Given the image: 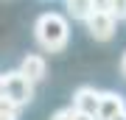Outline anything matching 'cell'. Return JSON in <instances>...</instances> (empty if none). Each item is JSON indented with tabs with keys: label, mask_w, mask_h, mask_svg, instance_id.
<instances>
[{
	"label": "cell",
	"mask_w": 126,
	"mask_h": 120,
	"mask_svg": "<svg viewBox=\"0 0 126 120\" xmlns=\"http://www.w3.org/2000/svg\"><path fill=\"white\" fill-rule=\"evenodd\" d=\"M115 120H126V112H121V115H118V117H115Z\"/></svg>",
	"instance_id": "5bb4252c"
},
{
	"label": "cell",
	"mask_w": 126,
	"mask_h": 120,
	"mask_svg": "<svg viewBox=\"0 0 126 120\" xmlns=\"http://www.w3.org/2000/svg\"><path fill=\"white\" fill-rule=\"evenodd\" d=\"M84 22H87L90 36L98 39V42H109V39L115 36V28H118V20H115L109 11H93Z\"/></svg>",
	"instance_id": "3957f363"
},
{
	"label": "cell",
	"mask_w": 126,
	"mask_h": 120,
	"mask_svg": "<svg viewBox=\"0 0 126 120\" xmlns=\"http://www.w3.org/2000/svg\"><path fill=\"white\" fill-rule=\"evenodd\" d=\"M70 120H95V115H87V112H79L70 106Z\"/></svg>",
	"instance_id": "30bf717a"
},
{
	"label": "cell",
	"mask_w": 126,
	"mask_h": 120,
	"mask_svg": "<svg viewBox=\"0 0 126 120\" xmlns=\"http://www.w3.org/2000/svg\"><path fill=\"white\" fill-rule=\"evenodd\" d=\"M93 9L95 11H107L109 9V0H93Z\"/></svg>",
	"instance_id": "7c38bea8"
},
{
	"label": "cell",
	"mask_w": 126,
	"mask_h": 120,
	"mask_svg": "<svg viewBox=\"0 0 126 120\" xmlns=\"http://www.w3.org/2000/svg\"><path fill=\"white\" fill-rule=\"evenodd\" d=\"M20 73L31 81V84H39L42 78L48 76V62H45V56H39V53H28L23 62H20Z\"/></svg>",
	"instance_id": "5b68a950"
},
{
	"label": "cell",
	"mask_w": 126,
	"mask_h": 120,
	"mask_svg": "<svg viewBox=\"0 0 126 120\" xmlns=\"http://www.w3.org/2000/svg\"><path fill=\"white\" fill-rule=\"evenodd\" d=\"M31 98H34V84L20 70L0 73V101H6L9 106L20 109L25 103H31Z\"/></svg>",
	"instance_id": "7a4b0ae2"
},
{
	"label": "cell",
	"mask_w": 126,
	"mask_h": 120,
	"mask_svg": "<svg viewBox=\"0 0 126 120\" xmlns=\"http://www.w3.org/2000/svg\"><path fill=\"white\" fill-rule=\"evenodd\" d=\"M121 76L126 78V53H123V59H121Z\"/></svg>",
	"instance_id": "4fadbf2b"
},
{
	"label": "cell",
	"mask_w": 126,
	"mask_h": 120,
	"mask_svg": "<svg viewBox=\"0 0 126 120\" xmlns=\"http://www.w3.org/2000/svg\"><path fill=\"white\" fill-rule=\"evenodd\" d=\"M109 14L115 20H126V0H109Z\"/></svg>",
	"instance_id": "ba28073f"
},
{
	"label": "cell",
	"mask_w": 126,
	"mask_h": 120,
	"mask_svg": "<svg viewBox=\"0 0 126 120\" xmlns=\"http://www.w3.org/2000/svg\"><path fill=\"white\" fill-rule=\"evenodd\" d=\"M121 112H126V103L118 92H101L98 109H95V120H115Z\"/></svg>",
	"instance_id": "277c9868"
},
{
	"label": "cell",
	"mask_w": 126,
	"mask_h": 120,
	"mask_svg": "<svg viewBox=\"0 0 126 120\" xmlns=\"http://www.w3.org/2000/svg\"><path fill=\"white\" fill-rule=\"evenodd\" d=\"M98 98H101V92L95 87H79L76 92H73V109H79V112H87V115H95V109H98Z\"/></svg>",
	"instance_id": "8992f818"
},
{
	"label": "cell",
	"mask_w": 126,
	"mask_h": 120,
	"mask_svg": "<svg viewBox=\"0 0 126 120\" xmlns=\"http://www.w3.org/2000/svg\"><path fill=\"white\" fill-rule=\"evenodd\" d=\"M34 36H36V42H39L42 50L59 53V50H64L67 42H70V22L59 11H45L34 22Z\"/></svg>",
	"instance_id": "6da1fadb"
},
{
	"label": "cell",
	"mask_w": 126,
	"mask_h": 120,
	"mask_svg": "<svg viewBox=\"0 0 126 120\" xmlns=\"http://www.w3.org/2000/svg\"><path fill=\"white\" fill-rule=\"evenodd\" d=\"M0 120H17V109L9 106L6 101H0Z\"/></svg>",
	"instance_id": "9c48e42d"
},
{
	"label": "cell",
	"mask_w": 126,
	"mask_h": 120,
	"mask_svg": "<svg viewBox=\"0 0 126 120\" xmlns=\"http://www.w3.org/2000/svg\"><path fill=\"white\" fill-rule=\"evenodd\" d=\"M64 6H67V14H70V17L73 20H81V22L95 11L93 9V0H64Z\"/></svg>",
	"instance_id": "52a82bcc"
},
{
	"label": "cell",
	"mask_w": 126,
	"mask_h": 120,
	"mask_svg": "<svg viewBox=\"0 0 126 120\" xmlns=\"http://www.w3.org/2000/svg\"><path fill=\"white\" fill-rule=\"evenodd\" d=\"M50 120H70V106H64V109H56L53 115H50Z\"/></svg>",
	"instance_id": "8fae6325"
}]
</instances>
